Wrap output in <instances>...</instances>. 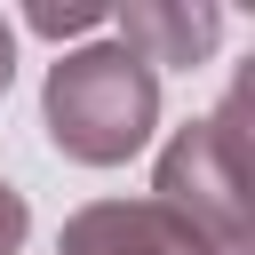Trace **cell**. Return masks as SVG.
<instances>
[{
    "label": "cell",
    "mask_w": 255,
    "mask_h": 255,
    "mask_svg": "<svg viewBox=\"0 0 255 255\" xmlns=\"http://www.w3.org/2000/svg\"><path fill=\"white\" fill-rule=\"evenodd\" d=\"M56 255H207L159 199H96L64 223Z\"/></svg>",
    "instance_id": "3"
},
{
    "label": "cell",
    "mask_w": 255,
    "mask_h": 255,
    "mask_svg": "<svg viewBox=\"0 0 255 255\" xmlns=\"http://www.w3.org/2000/svg\"><path fill=\"white\" fill-rule=\"evenodd\" d=\"M239 120H247V88H231L215 120H191L159 151V183H151V199L207 255H247V128Z\"/></svg>",
    "instance_id": "2"
},
{
    "label": "cell",
    "mask_w": 255,
    "mask_h": 255,
    "mask_svg": "<svg viewBox=\"0 0 255 255\" xmlns=\"http://www.w3.org/2000/svg\"><path fill=\"white\" fill-rule=\"evenodd\" d=\"M24 223H32V215H24V191H16V183H0V255H16V247H24Z\"/></svg>",
    "instance_id": "6"
},
{
    "label": "cell",
    "mask_w": 255,
    "mask_h": 255,
    "mask_svg": "<svg viewBox=\"0 0 255 255\" xmlns=\"http://www.w3.org/2000/svg\"><path fill=\"white\" fill-rule=\"evenodd\" d=\"M223 40V8L207 0H135L120 16V48L135 64H199Z\"/></svg>",
    "instance_id": "4"
},
{
    "label": "cell",
    "mask_w": 255,
    "mask_h": 255,
    "mask_svg": "<svg viewBox=\"0 0 255 255\" xmlns=\"http://www.w3.org/2000/svg\"><path fill=\"white\" fill-rule=\"evenodd\" d=\"M16 80V32H8V16H0V88Z\"/></svg>",
    "instance_id": "7"
},
{
    "label": "cell",
    "mask_w": 255,
    "mask_h": 255,
    "mask_svg": "<svg viewBox=\"0 0 255 255\" xmlns=\"http://www.w3.org/2000/svg\"><path fill=\"white\" fill-rule=\"evenodd\" d=\"M88 24H104V8H88V0H72V8H32V32H48V40H64V32H88Z\"/></svg>",
    "instance_id": "5"
},
{
    "label": "cell",
    "mask_w": 255,
    "mask_h": 255,
    "mask_svg": "<svg viewBox=\"0 0 255 255\" xmlns=\"http://www.w3.org/2000/svg\"><path fill=\"white\" fill-rule=\"evenodd\" d=\"M40 112H48V135H56L64 159L120 167L159 128V72L135 64L120 40H96V48H72L64 64H48Z\"/></svg>",
    "instance_id": "1"
}]
</instances>
